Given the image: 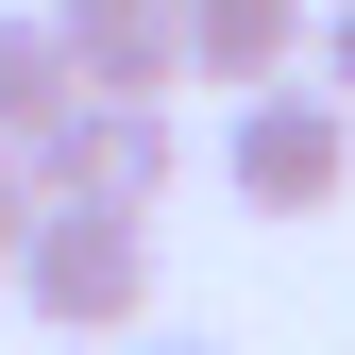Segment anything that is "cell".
<instances>
[{
	"instance_id": "1",
	"label": "cell",
	"mask_w": 355,
	"mask_h": 355,
	"mask_svg": "<svg viewBox=\"0 0 355 355\" xmlns=\"http://www.w3.org/2000/svg\"><path fill=\"white\" fill-rule=\"evenodd\" d=\"M0 271H17V304H34L51 338H136V322H153V220H119V203H34Z\"/></svg>"
},
{
	"instance_id": "2",
	"label": "cell",
	"mask_w": 355,
	"mask_h": 355,
	"mask_svg": "<svg viewBox=\"0 0 355 355\" xmlns=\"http://www.w3.org/2000/svg\"><path fill=\"white\" fill-rule=\"evenodd\" d=\"M220 187H237L254 220H338L355 187V102L338 85H237V119H220Z\"/></svg>"
},
{
	"instance_id": "3",
	"label": "cell",
	"mask_w": 355,
	"mask_h": 355,
	"mask_svg": "<svg viewBox=\"0 0 355 355\" xmlns=\"http://www.w3.org/2000/svg\"><path fill=\"white\" fill-rule=\"evenodd\" d=\"M17 169H34V203H119V220H153L169 169H187V136H169V102H68Z\"/></svg>"
},
{
	"instance_id": "4",
	"label": "cell",
	"mask_w": 355,
	"mask_h": 355,
	"mask_svg": "<svg viewBox=\"0 0 355 355\" xmlns=\"http://www.w3.org/2000/svg\"><path fill=\"white\" fill-rule=\"evenodd\" d=\"M51 17V51L85 102H169L187 85V34H169V0H34Z\"/></svg>"
},
{
	"instance_id": "5",
	"label": "cell",
	"mask_w": 355,
	"mask_h": 355,
	"mask_svg": "<svg viewBox=\"0 0 355 355\" xmlns=\"http://www.w3.org/2000/svg\"><path fill=\"white\" fill-rule=\"evenodd\" d=\"M187 85H288L304 68V0H169Z\"/></svg>"
},
{
	"instance_id": "6",
	"label": "cell",
	"mask_w": 355,
	"mask_h": 355,
	"mask_svg": "<svg viewBox=\"0 0 355 355\" xmlns=\"http://www.w3.org/2000/svg\"><path fill=\"white\" fill-rule=\"evenodd\" d=\"M68 102H85V85H68V51H51V17H17V0H0V153H34Z\"/></svg>"
},
{
	"instance_id": "7",
	"label": "cell",
	"mask_w": 355,
	"mask_h": 355,
	"mask_svg": "<svg viewBox=\"0 0 355 355\" xmlns=\"http://www.w3.org/2000/svg\"><path fill=\"white\" fill-rule=\"evenodd\" d=\"M304 68H322L338 102H355V0H338V17H304Z\"/></svg>"
},
{
	"instance_id": "8",
	"label": "cell",
	"mask_w": 355,
	"mask_h": 355,
	"mask_svg": "<svg viewBox=\"0 0 355 355\" xmlns=\"http://www.w3.org/2000/svg\"><path fill=\"white\" fill-rule=\"evenodd\" d=\"M17 220H34V169H17V153H0V254H17Z\"/></svg>"
},
{
	"instance_id": "9",
	"label": "cell",
	"mask_w": 355,
	"mask_h": 355,
	"mask_svg": "<svg viewBox=\"0 0 355 355\" xmlns=\"http://www.w3.org/2000/svg\"><path fill=\"white\" fill-rule=\"evenodd\" d=\"M136 355H220V338H136Z\"/></svg>"
}]
</instances>
